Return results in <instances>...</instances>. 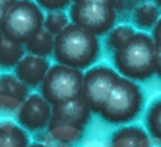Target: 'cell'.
<instances>
[{
    "label": "cell",
    "mask_w": 161,
    "mask_h": 147,
    "mask_svg": "<svg viewBox=\"0 0 161 147\" xmlns=\"http://www.w3.org/2000/svg\"><path fill=\"white\" fill-rule=\"evenodd\" d=\"M157 44L144 31H135L113 53L116 72L128 80L142 82L155 75Z\"/></svg>",
    "instance_id": "obj_1"
},
{
    "label": "cell",
    "mask_w": 161,
    "mask_h": 147,
    "mask_svg": "<svg viewBox=\"0 0 161 147\" xmlns=\"http://www.w3.org/2000/svg\"><path fill=\"white\" fill-rule=\"evenodd\" d=\"M53 55L58 64L78 71L89 69L100 56L99 36L69 24L63 31L55 35Z\"/></svg>",
    "instance_id": "obj_2"
},
{
    "label": "cell",
    "mask_w": 161,
    "mask_h": 147,
    "mask_svg": "<svg viewBox=\"0 0 161 147\" xmlns=\"http://www.w3.org/2000/svg\"><path fill=\"white\" fill-rule=\"evenodd\" d=\"M91 113L92 111L81 97L52 105V116L47 125V132L58 143L75 144L81 139Z\"/></svg>",
    "instance_id": "obj_3"
},
{
    "label": "cell",
    "mask_w": 161,
    "mask_h": 147,
    "mask_svg": "<svg viewBox=\"0 0 161 147\" xmlns=\"http://www.w3.org/2000/svg\"><path fill=\"white\" fill-rule=\"evenodd\" d=\"M142 102L144 96L141 88L133 80L119 77L99 114L109 124H128L142 110Z\"/></svg>",
    "instance_id": "obj_4"
},
{
    "label": "cell",
    "mask_w": 161,
    "mask_h": 147,
    "mask_svg": "<svg viewBox=\"0 0 161 147\" xmlns=\"http://www.w3.org/2000/svg\"><path fill=\"white\" fill-rule=\"evenodd\" d=\"M44 24V13L35 0H16L5 11L0 33L16 42L25 44Z\"/></svg>",
    "instance_id": "obj_5"
},
{
    "label": "cell",
    "mask_w": 161,
    "mask_h": 147,
    "mask_svg": "<svg viewBox=\"0 0 161 147\" xmlns=\"http://www.w3.org/2000/svg\"><path fill=\"white\" fill-rule=\"evenodd\" d=\"M83 83V72L64 64L50 66L41 88V96L50 105H56L70 99L80 97Z\"/></svg>",
    "instance_id": "obj_6"
},
{
    "label": "cell",
    "mask_w": 161,
    "mask_h": 147,
    "mask_svg": "<svg viewBox=\"0 0 161 147\" xmlns=\"http://www.w3.org/2000/svg\"><path fill=\"white\" fill-rule=\"evenodd\" d=\"M116 8L109 5H100L92 2H72L69 9V19L74 25L102 36L116 24Z\"/></svg>",
    "instance_id": "obj_7"
},
{
    "label": "cell",
    "mask_w": 161,
    "mask_h": 147,
    "mask_svg": "<svg viewBox=\"0 0 161 147\" xmlns=\"http://www.w3.org/2000/svg\"><path fill=\"white\" fill-rule=\"evenodd\" d=\"M119 77L120 75L114 69H109L107 66H96L83 74L80 97L86 102L91 111H100L103 102L107 100L108 94L114 88Z\"/></svg>",
    "instance_id": "obj_8"
},
{
    "label": "cell",
    "mask_w": 161,
    "mask_h": 147,
    "mask_svg": "<svg viewBox=\"0 0 161 147\" xmlns=\"http://www.w3.org/2000/svg\"><path fill=\"white\" fill-rule=\"evenodd\" d=\"M52 116V105L41 94H28L17 108V122L24 130L38 132L47 128Z\"/></svg>",
    "instance_id": "obj_9"
},
{
    "label": "cell",
    "mask_w": 161,
    "mask_h": 147,
    "mask_svg": "<svg viewBox=\"0 0 161 147\" xmlns=\"http://www.w3.org/2000/svg\"><path fill=\"white\" fill-rule=\"evenodd\" d=\"M50 64L47 58L36 56V55H24L19 63L14 66V75L27 86V88H36L42 83Z\"/></svg>",
    "instance_id": "obj_10"
},
{
    "label": "cell",
    "mask_w": 161,
    "mask_h": 147,
    "mask_svg": "<svg viewBox=\"0 0 161 147\" xmlns=\"http://www.w3.org/2000/svg\"><path fill=\"white\" fill-rule=\"evenodd\" d=\"M28 96V88L11 74L0 75V111H17L20 103Z\"/></svg>",
    "instance_id": "obj_11"
},
{
    "label": "cell",
    "mask_w": 161,
    "mask_h": 147,
    "mask_svg": "<svg viewBox=\"0 0 161 147\" xmlns=\"http://www.w3.org/2000/svg\"><path fill=\"white\" fill-rule=\"evenodd\" d=\"M109 147H150V139L142 128L128 125L111 136Z\"/></svg>",
    "instance_id": "obj_12"
},
{
    "label": "cell",
    "mask_w": 161,
    "mask_h": 147,
    "mask_svg": "<svg viewBox=\"0 0 161 147\" xmlns=\"http://www.w3.org/2000/svg\"><path fill=\"white\" fill-rule=\"evenodd\" d=\"M53 41L55 36L42 27L24 44V47H25V52H28L30 55L47 58L49 55L53 53Z\"/></svg>",
    "instance_id": "obj_13"
},
{
    "label": "cell",
    "mask_w": 161,
    "mask_h": 147,
    "mask_svg": "<svg viewBox=\"0 0 161 147\" xmlns=\"http://www.w3.org/2000/svg\"><path fill=\"white\" fill-rule=\"evenodd\" d=\"M27 132L14 122H0V147H28Z\"/></svg>",
    "instance_id": "obj_14"
},
{
    "label": "cell",
    "mask_w": 161,
    "mask_h": 147,
    "mask_svg": "<svg viewBox=\"0 0 161 147\" xmlns=\"http://www.w3.org/2000/svg\"><path fill=\"white\" fill-rule=\"evenodd\" d=\"M161 17L160 8L152 3V2H142L141 5H138L133 11V24L135 27L141 28V30H150L155 27V24L158 22Z\"/></svg>",
    "instance_id": "obj_15"
},
{
    "label": "cell",
    "mask_w": 161,
    "mask_h": 147,
    "mask_svg": "<svg viewBox=\"0 0 161 147\" xmlns=\"http://www.w3.org/2000/svg\"><path fill=\"white\" fill-rule=\"evenodd\" d=\"M24 55H25L24 44L16 42L0 33V66L2 67H14Z\"/></svg>",
    "instance_id": "obj_16"
},
{
    "label": "cell",
    "mask_w": 161,
    "mask_h": 147,
    "mask_svg": "<svg viewBox=\"0 0 161 147\" xmlns=\"http://www.w3.org/2000/svg\"><path fill=\"white\" fill-rule=\"evenodd\" d=\"M146 127L150 136L161 141V97L150 103L146 113Z\"/></svg>",
    "instance_id": "obj_17"
},
{
    "label": "cell",
    "mask_w": 161,
    "mask_h": 147,
    "mask_svg": "<svg viewBox=\"0 0 161 147\" xmlns=\"http://www.w3.org/2000/svg\"><path fill=\"white\" fill-rule=\"evenodd\" d=\"M69 24H70L69 14H66L63 9H56V11H49L47 16H44V24H42V27L55 36V35H58L59 31H63Z\"/></svg>",
    "instance_id": "obj_18"
},
{
    "label": "cell",
    "mask_w": 161,
    "mask_h": 147,
    "mask_svg": "<svg viewBox=\"0 0 161 147\" xmlns=\"http://www.w3.org/2000/svg\"><path fill=\"white\" fill-rule=\"evenodd\" d=\"M135 33V28L130 25H120V27H113L108 31L107 36V47L111 53H114L131 35Z\"/></svg>",
    "instance_id": "obj_19"
},
{
    "label": "cell",
    "mask_w": 161,
    "mask_h": 147,
    "mask_svg": "<svg viewBox=\"0 0 161 147\" xmlns=\"http://www.w3.org/2000/svg\"><path fill=\"white\" fill-rule=\"evenodd\" d=\"M72 0H35V3L41 9L47 11H56V9H64L66 6L70 5Z\"/></svg>",
    "instance_id": "obj_20"
},
{
    "label": "cell",
    "mask_w": 161,
    "mask_h": 147,
    "mask_svg": "<svg viewBox=\"0 0 161 147\" xmlns=\"http://www.w3.org/2000/svg\"><path fill=\"white\" fill-rule=\"evenodd\" d=\"M152 39H153V42H155L157 46H160L161 44V17L158 19V22H157V24H155V27H153Z\"/></svg>",
    "instance_id": "obj_21"
},
{
    "label": "cell",
    "mask_w": 161,
    "mask_h": 147,
    "mask_svg": "<svg viewBox=\"0 0 161 147\" xmlns=\"http://www.w3.org/2000/svg\"><path fill=\"white\" fill-rule=\"evenodd\" d=\"M155 74L161 77V44L155 50Z\"/></svg>",
    "instance_id": "obj_22"
},
{
    "label": "cell",
    "mask_w": 161,
    "mask_h": 147,
    "mask_svg": "<svg viewBox=\"0 0 161 147\" xmlns=\"http://www.w3.org/2000/svg\"><path fill=\"white\" fill-rule=\"evenodd\" d=\"M72 2H92V3H100V5L116 6V2H117V0H72Z\"/></svg>",
    "instance_id": "obj_23"
},
{
    "label": "cell",
    "mask_w": 161,
    "mask_h": 147,
    "mask_svg": "<svg viewBox=\"0 0 161 147\" xmlns=\"http://www.w3.org/2000/svg\"><path fill=\"white\" fill-rule=\"evenodd\" d=\"M14 2H16V0H0V5H2V6H5V8H9Z\"/></svg>",
    "instance_id": "obj_24"
},
{
    "label": "cell",
    "mask_w": 161,
    "mask_h": 147,
    "mask_svg": "<svg viewBox=\"0 0 161 147\" xmlns=\"http://www.w3.org/2000/svg\"><path fill=\"white\" fill-rule=\"evenodd\" d=\"M5 11H6V8L0 5V27H2V22H3V17H5Z\"/></svg>",
    "instance_id": "obj_25"
},
{
    "label": "cell",
    "mask_w": 161,
    "mask_h": 147,
    "mask_svg": "<svg viewBox=\"0 0 161 147\" xmlns=\"http://www.w3.org/2000/svg\"><path fill=\"white\" fill-rule=\"evenodd\" d=\"M28 147H49V146H46V144H41V143H36V144H31V146H28Z\"/></svg>",
    "instance_id": "obj_26"
},
{
    "label": "cell",
    "mask_w": 161,
    "mask_h": 147,
    "mask_svg": "<svg viewBox=\"0 0 161 147\" xmlns=\"http://www.w3.org/2000/svg\"><path fill=\"white\" fill-rule=\"evenodd\" d=\"M153 3H155V5L160 8V11H161V0H153Z\"/></svg>",
    "instance_id": "obj_27"
},
{
    "label": "cell",
    "mask_w": 161,
    "mask_h": 147,
    "mask_svg": "<svg viewBox=\"0 0 161 147\" xmlns=\"http://www.w3.org/2000/svg\"><path fill=\"white\" fill-rule=\"evenodd\" d=\"M136 2H147V0H136Z\"/></svg>",
    "instance_id": "obj_28"
}]
</instances>
